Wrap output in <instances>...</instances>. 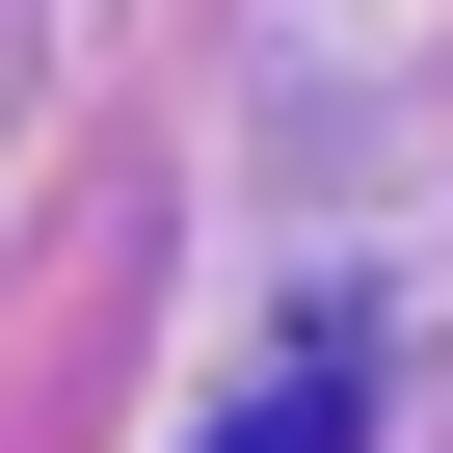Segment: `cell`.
Wrapping results in <instances>:
<instances>
[{
    "label": "cell",
    "instance_id": "obj_1",
    "mask_svg": "<svg viewBox=\"0 0 453 453\" xmlns=\"http://www.w3.org/2000/svg\"><path fill=\"white\" fill-rule=\"evenodd\" d=\"M213 453H347V373H267V400L213 426Z\"/></svg>",
    "mask_w": 453,
    "mask_h": 453
}]
</instances>
